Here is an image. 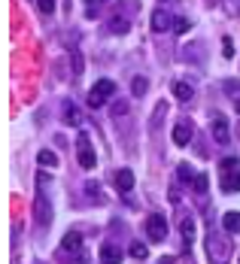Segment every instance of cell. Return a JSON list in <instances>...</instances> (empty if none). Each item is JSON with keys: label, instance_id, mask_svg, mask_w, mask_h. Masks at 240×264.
I'll return each instance as SVG.
<instances>
[{"label": "cell", "instance_id": "cell-1", "mask_svg": "<svg viewBox=\"0 0 240 264\" xmlns=\"http://www.w3.org/2000/svg\"><path fill=\"white\" fill-rule=\"evenodd\" d=\"M219 173H222V192L225 195H234L240 192V161L237 158H222L219 161Z\"/></svg>", "mask_w": 240, "mask_h": 264}, {"label": "cell", "instance_id": "cell-2", "mask_svg": "<svg viewBox=\"0 0 240 264\" xmlns=\"http://www.w3.org/2000/svg\"><path fill=\"white\" fill-rule=\"evenodd\" d=\"M113 94H116V82H113V79H97V82L91 85V91H88V106H91V109H100Z\"/></svg>", "mask_w": 240, "mask_h": 264}, {"label": "cell", "instance_id": "cell-3", "mask_svg": "<svg viewBox=\"0 0 240 264\" xmlns=\"http://www.w3.org/2000/svg\"><path fill=\"white\" fill-rule=\"evenodd\" d=\"M207 252H210V258L216 264H225L228 261V255H231V243L225 240V237H219V234H207Z\"/></svg>", "mask_w": 240, "mask_h": 264}, {"label": "cell", "instance_id": "cell-4", "mask_svg": "<svg viewBox=\"0 0 240 264\" xmlns=\"http://www.w3.org/2000/svg\"><path fill=\"white\" fill-rule=\"evenodd\" d=\"M146 234H149L152 243H161V240L167 237V219L158 216V213H152V216L146 219Z\"/></svg>", "mask_w": 240, "mask_h": 264}, {"label": "cell", "instance_id": "cell-5", "mask_svg": "<svg viewBox=\"0 0 240 264\" xmlns=\"http://www.w3.org/2000/svg\"><path fill=\"white\" fill-rule=\"evenodd\" d=\"M76 149H79V167H82V170H94L97 155H94V152H91V146H88V134H79Z\"/></svg>", "mask_w": 240, "mask_h": 264}, {"label": "cell", "instance_id": "cell-6", "mask_svg": "<svg viewBox=\"0 0 240 264\" xmlns=\"http://www.w3.org/2000/svg\"><path fill=\"white\" fill-rule=\"evenodd\" d=\"M213 137H216V143H219V146H225V143H228V137H231V134H228V119H225L222 112H216V116H213Z\"/></svg>", "mask_w": 240, "mask_h": 264}, {"label": "cell", "instance_id": "cell-7", "mask_svg": "<svg viewBox=\"0 0 240 264\" xmlns=\"http://www.w3.org/2000/svg\"><path fill=\"white\" fill-rule=\"evenodd\" d=\"M192 134H195V128H192V122L186 119V122H180V125L174 128V143H177V146H189Z\"/></svg>", "mask_w": 240, "mask_h": 264}, {"label": "cell", "instance_id": "cell-8", "mask_svg": "<svg viewBox=\"0 0 240 264\" xmlns=\"http://www.w3.org/2000/svg\"><path fill=\"white\" fill-rule=\"evenodd\" d=\"M33 210H37V222H40L43 228H49V225H52V207H49V201H46V198H37Z\"/></svg>", "mask_w": 240, "mask_h": 264}, {"label": "cell", "instance_id": "cell-9", "mask_svg": "<svg viewBox=\"0 0 240 264\" xmlns=\"http://www.w3.org/2000/svg\"><path fill=\"white\" fill-rule=\"evenodd\" d=\"M100 261L104 264H119L122 261V249L113 246V243H104V246H100Z\"/></svg>", "mask_w": 240, "mask_h": 264}, {"label": "cell", "instance_id": "cell-10", "mask_svg": "<svg viewBox=\"0 0 240 264\" xmlns=\"http://www.w3.org/2000/svg\"><path fill=\"white\" fill-rule=\"evenodd\" d=\"M167 27H174V18L164 9H155L152 12V30H167Z\"/></svg>", "mask_w": 240, "mask_h": 264}, {"label": "cell", "instance_id": "cell-11", "mask_svg": "<svg viewBox=\"0 0 240 264\" xmlns=\"http://www.w3.org/2000/svg\"><path fill=\"white\" fill-rule=\"evenodd\" d=\"M116 188L119 192H131L134 188V173L125 167V170H116Z\"/></svg>", "mask_w": 240, "mask_h": 264}, {"label": "cell", "instance_id": "cell-12", "mask_svg": "<svg viewBox=\"0 0 240 264\" xmlns=\"http://www.w3.org/2000/svg\"><path fill=\"white\" fill-rule=\"evenodd\" d=\"M79 246H82V237H79L76 231H67L64 240H61V249H64V252H79Z\"/></svg>", "mask_w": 240, "mask_h": 264}, {"label": "cell", "instance_id": "cell-13", "mask_svg": "<svg viewBox=\"0 0 240 264\" xmlns=\"http://www.w3.org/2000/svg\"><path fill=\"white\" fill-rule=\"evenodd\" d=\"M222 228H225V234H240V213H225L222 216Z\"/></svg>", "mask_w": 240, "mask_h": 264}, {"label": "cell", "instance_id": "cell-14", "mask_svg": "<svg viewBox=\"0 0 240 264\" xmlns=\"http://www.w3.org/2000/svg\"><path fill=\"white\" fill-rule=\"evenodd\" d=\"M64 122H67V125H73V128H79V125H82V116H79V109H76L73 103H64Z\"/></svg>", "mask_w": 240, "mask_h": 264}, {"label": "cell", "instance_id": "cell-15", "mask_svg": "<svg viewBox=\"0 0 240 264\" xmlns=\"http://www.w3.org/2000/svg\"><path fill=\"white\" fill-rule=\"evenodd\" d=\"M174 94L186 103V100H192V97H195V88H192L189 82H177V85H174Z\"/></svg>", "mask_w": 240, "mask_h": 264}, {"label": "cell", "instance_id": "cell-16", "mask_svg": "<svg viewBox=\"0 0 240 264\" xmlns=\"http://www.w3.org/2000/svg\"><path fill=\"white\" fill-rule=\"evenodd\" d=\"M128 255H131L134 261H146V258H149V246H146V243H131Z\"/></svg>", "mask_w": 240, "mask_h": 264}, {"label": "cell", "instance_id": "cell-17", "mask_svg": "<svg viewBox=\"0 0 240 264\" xmlns=\"http://www.w3.org/2000/svg\"><path fill=\"white\" fill-rule=\"evenodd\" d=\"M37 161H40V167H58V155H55V152H49V149H40Z\"/></svg>", "mask_w": 240, "mask_h": 264}, {"label": "cell", "instance_id": "cell-18", "mask_svg": "<svg viewBox=\"0 0 240 264\" xmlns=\"http://www.w3.org/2000/svg\"><path fill=\"white\" fill-rule=\"evenodd\" d=\"M177 176H180V182H195V176H198V173H195V167H192V164H186V161H183V164L177 167Z\"/></svg>", "mask_w": 240, "mask_h": 264}, {"label": "cell", "instance_id": "cell-19", "mask_svg": "<svg viewBox=\"0 0 240 264\" xmlns=\"http://www.w3.org/2000/svg\"><path fill=\"white\" fill-rule=\"evenodd\" d=\"M180 231H183V237L192 243V237H195V219H192V216H186V219L180 222Z\"/></svg>", "mask_w": 240, "mask_h": 264}, {"label": "cell", "instance_id": "cell-20", "mask_svg": "<svg viewBox=\"0 0 240 264\" xmlns=\"http://www.w3.org/2000/svg\"><path fill=\"white\" fill-rule=\"evenodd\" d=\"M110 30H113V33H128V30H131V21H128V18H113V21H110Z\"/></svg>", "mask_w": 240, "mask_h": 264}, {"label": "cell", "instance_id": "cell-21", "mask_svg": "<svg viewBox=\"0 0 240 264\" xmlns=\"http://www.w3.org/2000/svg\"><path fill=\"white\" fill-rule=\"evenodd\" d=\"M207 185H210V179H207V173H198V176H195V182H192V188H195V195H207Z\"/></svg>", "mask_w": 240, "mask_h": 264}, {"label": "cell", "instance_id": "cell-22", "mask_svg": "<svg viewBox=\"0 0 240 264\" xmlns=\"http://www.w3.org/2000/svg\"><path fill=\"white\" fill-rule=\"evenodd\" d=\"M146 88H149V82H146V79H143V76H137V79H134V82H131V91H134V94H137V97H140V94H146Z\"/></svg>", "mask_w": 240, "mask_h": 264}, {"label": "cell", "instance_id": "cell-23", "mask_svg": "<svg viewBox=\"0 0 240 264\" xmlns=\"http://www.w3.org/2000/svg\"><path fill=\"white\" fill-rule=\"evenodd\" d=\"M189 27H192L189 18H174V30H177V33H189Z\"/></svg>", "mask_w": 240, "mask_h": 264}, {"label": "cell", "instance_id": "cell-24", "mask_svg": "<svg viewBox=\"0 0 240 264\" xmlns=\"http://www.w3.org/2000/svg\"><path fill=\"white\" fill-rule=\"evenodd\" d=\"M222 55H225V58H234V40H231V36L222 40Z\"/></svg>", "mask_w": 240, "mask_h": 264}, {"label": "cell", "instance_id": "cell-25", "mask_svg": "<svg viewBox=\"0 0 240 264\" xmlns=\"http://www.w3.org/2000/svg\"><path fill=\"white\" fill-rule=\"evenodd\" d=\"M82 70H85V67H82V55H79V52L73 49V76H79Z\"/></svg>", "mask_w": 240, "mask_h": 264}, {"label": "cell", "instance_id": "cell-26", "mask_svg": "<svg viewBox=\"0 0 240 264\" xmlns=\"http://www.w3.org/2000/svg\"><path fill=\"white\" fill-rule=\"evenodd\" d=\"M125 112H128V103L125 100H116L113 103V116H125Z\"/></svg>", "mask_w": 240, "mask_h": 264}, {"label": "cell", "instance_id": "cell-27", "mask_svg": "<svg viewBox=\"0 0 240 264\" xmlns=\"http://www.w3.org/2000/svg\"><path fill=\"white\" fill-rule=\"evenodd\" d=\"M37 3H40V12H43V15H49V12L55 9V0H37Z\"/></svg>", "mask_w": 240, "mask_h": 264}, {"label": "cell", "instance_id": "cell-28", "mask_svg": "<svg viewBox=\"0 0 240 264\" xmlns=\"http://www.w3.org/2000/svg\"><path fill=\"white\" fill-rule=\"evenodd\" d=\"M161 116H167V106H164V103H158V109H155V116H152V125H158Z\"/></svg>", "mask_w": 240, "mask_h": 264}, {"label": "cell", "instance_id": "cell-29", "mask_svg": "<svg viewBox=\"0 0 240 264\" xmlns=\"http://www.w3.org/2000/svg\"><path fill=\"white\" fill-rule=\"evenodd\" d=\"M100 3H104V0H88V15H94V12H97V6H100Z\"/></svg>", "mask_w": 240, "mask_h": 264}, {"label": "cell", "instance_id": "cell-30", "mask_svg": "<svg viewBox=\"0 0 240 264\" xmlns=\"http://www.w3.org/2000/svg\"><path fill=\"white\" fill-rule=\"evenodd\" d=\"M85 192H88V195H97L100 188H97V182H88V185H85Z\"/></svg>", "mask_w": 240, "mask_h": 264}, {"label": "cell", "instance_id": "cell-31", "mask_svg": "<svg viewBox=\"0 0 240 264\" xmlns=\"http://www.w3.org/2000/svg\"><path fill=\"white\" fill-rule=\"evenodd\" d=\"M158 264H177V258H170V255H167V258H161Z\"/></svg>", "mask_w": 240, "mask_h": 264}, {"label": "cell", "instance_id": "cell-32", "mask_svg": "<svg viewBox=\"0 0 240 264\" xmlns=\"http://www.w3.org/2000/svg\"><path fill=\"white\" fill-rule=\"evenodd\" d=\"M234 106H237V112H240V100H237V97H234Z\"/></svg>", "mask_w": 240, "mask_h": 264}, {"label": "cell", "instance_id": "cell-33", "mask_svg": "<svg viewBox=\"0 0 240 264\" xmlns=\"http://www.w3.org/2000/svg\"><path fill=\"white\" fill-rule=\"evenodd\" d=\"M164 3H167V0H164Z\"/></svg>", "mask_w": 240, "mask_h": 264}, {"label": "cell", "instance_id": "cell-34", "mask_svg": "<svg viewBox=\"0 0 240 264\" xmlns=\"http://www.w3.org/2000/svg\"><path fill=\"white\" fill-rule=\"evenodd\" d=\"M237 264H240V261H237Z\"/></svg>", "mask_w": 240, "mask_h": 264}]
</instances>
